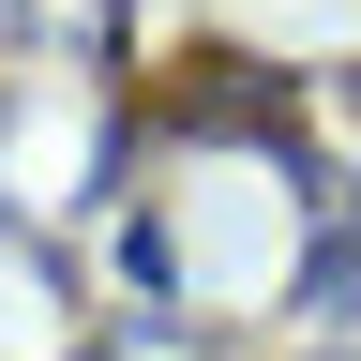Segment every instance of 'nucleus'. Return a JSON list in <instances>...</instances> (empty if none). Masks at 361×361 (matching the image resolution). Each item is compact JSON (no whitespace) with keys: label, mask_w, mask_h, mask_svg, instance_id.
I'll return each mask as SVG.
<instances>
[]
</instances>
